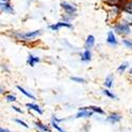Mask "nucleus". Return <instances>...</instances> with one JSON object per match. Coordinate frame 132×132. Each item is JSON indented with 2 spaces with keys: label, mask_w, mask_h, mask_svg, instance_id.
Here are the masks:
<instances>
[{
  "label": "nucleus",
  "mask_w": 132,
  "mask_h": 132,
  "mask_svg": "<svg viewBox=\"0 0 132 132\" xmlns=\"http://www.w3.org/2000/svg\"><path fill=\"white\" fill-rule=\"evenodd\" d=\"M40 35V31H33V32H28L26 34H21L19 35L20 38H23V39H31V38H35L37 36Z\"/></svg>",
  "instance_id": "4"
},
{
  "label": "nucleus",
  "mask_w": 132,
  "mask_h": 132,
  "mask_svg": "<svg viewBox=\"0 0 132 132\" xmlns=\"http://www.w3.org/2000/svg\"><path fill=\"white\" fill-rule=\"evenodd\" d=\"M107 42L109 43L110 46H112V47H116V46H117V40H116V37H115V35H114L113 32H109V33H108Z\"/></svg>",
  "instance_id": "5"
},
{
  "label": "nucleus",
  "mask_w": 132,
  "mask_h": 132,
  "mask_svg": "<svg viewBox=\"0 0 132 132\" xmlns=\"http://www.w3.org/2000/svg\"><path fill=\"white\" fill-rule=\"evenodd\" d=\"M51 124H52V127L54 128V129H56L58 132H65V130L63 129V128H61L60 126H59V124H58V122H56L55 119H51Z\"/></svg>",
  "instance_id": "15"
},
{
  "label": "nucleus",
  "mask_w": 132,
  "mask_h": 132,
  "mask_svg": "<svg viewBox=\"0 0 132 132\" xmlns=\"http://www.w3.org/2000/svg\"><path fill=\"white\" fill-rule=\"evenodd\" d=\"M80 59H81L82 61H85V62L91 60V52L89 51V49H87L86 51H84V52L81 53V55H80Z\"/></svg>",
  "instance_id": "10"
},
{
  "label": "nucleus",
  "mask_w": 132,
  "mask_h": 132,
  "mask_svg": "<svg viewBox=\"0 0 132 132\" xmlns=\"http://www.w3.org/2000/svg\"><path fill=\"white\" fill-rule=\"evenodd\" d=\"M2 1H3V0H2ZM4 1H5V0H4Z\"/></svg>",
  "instance_id": "29"
},
{
  "label": "nucleus",
  "mask_w": 132,
  "mask_h": 132,
  "mask_svg": "<svg viewBox=\"0 0 132 132\" xmlns=\"http://www.w3.org/2000/svg\"><path fill=\"white\" fill-rule=\"evenodd\" d=\"M113 81H114L113 75H112V74H110V75H108L107 77H106L104 85H105V87H106V88H111V87L113 86Z\"/></svg>",
  "instance_id": "14"
},
{
  "label": "nucleus",
  "mask_w": 132,
  "mask_h": 132,
  "mask_svg": "<svg viewBox=\"0 0 132 132\" xmlns=\"http://www.w3.org/2000/svg\"><path fill=\"white\" fill-rule=\"evenodd\" d=\"M89 109H91L93 112L98 113V114H105V111L101 108V107H95V106H90Z\"/></svg>",
  "instance_id": "19"
},
{
  "label": "nucleus",
  "mask_w": 132,
  "mask_h": 132,
  "mask_svg": "<svg viewBox=\"0 0 132 132\" xmlns=\"http://www.w3.org/2000/svg\"><path fill=\"white\" fill-rule=\"evenodd\" d=\"M128 62L127 61H125V62H123L122 64H120L119 65V67H118V69H117V71L119 72V73H123V72H125V70L128 68Z\"/></svg>",
  "instance_id": "20"
},
{
  "label": "nucleus",
  "mask_w": 132,
  "mask_h": 132,
  "mask_svg": "<svg viewBox=\"0 0 132 132\" xmlns=\"http://www.w3.org/2000/svg\"><path fill=\"white\" fill-rule=\"evenodd\" d=\"M130 74H132V67H131V69H130Z\"/></svg>",
  "instance_id": "28"
},
{
  "label": "nucleus",
  "mask_w": 132,
  "mask_h": 132,
  "mask_svg": "<svg viewBox=\"0 0 132 132\" xmlns=\"http://www.w3.org/2000/svg\"><path fill=\"white\" fill-rule=\"evenodd\" d=\"M106 120L109 122V123H111V124H116V123H118V122L122 120V116H120L118 113H111L110 115L107 116Z\"/></svg>",
  "instance_id": "3"
},
{
  "label": "nucleus",
  "mask_w": 132,
  "mask_h": 132,
  "mask_svg": "<svg viewBox=\"0 0 132 132\" xmlns=\"http://www.w3.org/2000/svg\"><path fill=\"white\" fill-rule=\"evenodd\" d=\"M61 27H65V28H72L71 24L69 23H65V22H58L56 24H53V26H50V29L53 30V31H58Z\"/></svg>",
  "instance_id": "11"
},
{
  "label": "nucleus",
  "mask_w": 132,
  "mask_h": 132,
  "mask_svg": "<svg viewBox=\"0 0 132 132\" xmlns=\"http://www.w3.org/2000/svg\"><path fill=\"white\" fill-rule=\"evenodd\" d=\"M40 61V58L37 57V56H34V55H29L28 57V64L30 65V67H35V64L37 62Z\"/></svg>",
  "instance_id": "7"
},
{
  "label": "nucleus",
  "mask_w": 132,
  "mask_h": 132,
  "mask_svg": "<svg viewBox=\"0 0 132 132\" xmlns=\"http://www.w3.org/2000/svg\"><path fill=\"white\" fill-rule=\"evenodd\" d=\"M0 132H12V131H10L6 128H0Z\"/></svg>",
  "instance_id": "26"
},
{
  "label": "nucleus",
  "mask_w": 132,
  "mask_h": 132,
  "mask_svg": "<svg viewBox=\"0 0 132 132\" xmlns=\"http://www.w3.org/2000/svg\"><path fill=\"white\" fill-rule=\"evenodd\" d=\"M0 90H1V91H0V93L3 94V92H4V91H3V87H2V86H1V89H0Z\"/></svg>",
  "instance_id": "27"
},
{
  "label": "nucleus",
  "mask_w": 132,
  "mask_h": 132,
  "mask_svg": "<svg viewBox=\"0 0 132 132\" xmlns=\"http://www.w3.org/2000/svg\"><path fill=\"white\" fill-rule=\"evenodd\" d=\"M61 6H62V9H63L68 14L75 13V11H76V9H75L73 5H71V4L67 3V2H62V3H61Z\"/></svg>",
  "instance_id": "9"
},
{
  "label": "nucleus",
  "mask_w": 132,
  "mask_h": 132,
  "mask_svg": "<svg viewBox=\"0 0 132 132\" xmlns=\"http://www.w3.org/2000/svg\"><path fill=\"white\" fill-rule=\"evenodd\" d=\"M70 79L74 82H77V84H86V79L82 77H77V76H71Z\"/></svg>",
  "instance_id": "17"
},
{
  "label": "nucleus",
  "mask_w": 132,
  "mask_h": 132,
  "mask_svg": "<svg viewBox=\"0 0 132 132\" xmlns=\"http://www.w3.org/2000/svg\"><path fill=\"white\" fill-rule=\"evenodd\" d=\"M12 109H13V110H15L16 112L20 113V114H22V113H23V111H22V110H21V109H19V108H18V107H16V106H12Z\"/></svg>",
  "instance_id": "24"
},
{
  "label": "nucleus",
  "mask_w": 132,
  "mask_h": 132,
  "mask_svg": "<svg viewBox=\"0 0 132 132\" xmlns=\"http://www.w3.org/2000/svg\"><path fill=\"white\" fill-rule=\"evenodd\" d=\"M93 114L94 112L91 109H84V110H79L75 117L76 118H88V117H91Z\"/></svg>",
  "instance_id": "2"
},
{
  "label": "nucleus",
  "mask_w": 132,
  "mask_h": 132,
  "mask_svg": "<svg viewBox=\"0 0 132 132\" xmlns=\"http://www.w3.org/2000/svg\"><path fill=\"white\" fill-rule=\"evenodd\" d=\"M5 100H6V102H10V103H14V102L17 101L16 100V96L14 94H7L5 96Z\"/></svg>",
  "instance_id": "21"
},
{
  "label": "nucleus",
  "mask_w": 132,
  "mask_h": 132,
  "mask_svg": "<svg viewBox=\"0 0 132 132\" xmlns=\"http://www.w3.org/2000/svg\"><path fill=\"white\" fill-rule=\"evenodd\" d=\"M123 43H124V45H125L128 49H132V41L127 40V39H124V40H123Z\"/></svg>",
  "instance_id": "23"
},
{
  "label": "nucleus",
  "mask_w": 132,
  "mask_h": 132,
  "mask_svg": "<svg viewBox=\"0 0 132 132\" xmlns=\"http://www.w3.org/2000/svg\"><path fill=\"white\" fill-rule=\"evenodd\" d=\"M114 30L118 33V34H125V35H128L130 34V27L129 24L127 23H120V24H117Z\"/></svg>",
  "instance_id": "1"
},
{
  "label": "nucleus",
  "mask_w": 132,
  "mask_h": 132,
  "mask_svg": "<svg viewBox=\"0 0 132 132\" xmlns=\"http://www.w3.org/2000/svg\"><path fill=\"white\" fill-rule=\"evenodd\" d=\"M126 10L129 11V12H132V2H130L126 5Z\"/></svg>",
  "instance_id": "25"
},
{
  "label": "nucleus",
  "mask_w": 132,
  "mask_h": 132,
  "mask_svg": "<svg viewBox=\"0 0 132 132\" xmlns=\"http://www.w3.org/2000/svg\"><path fill=\"white\" fill-rule=\"evenodd\" d=\"M1 10L3 11V12H5V13H10V14H12L13 13V9L11 7V5L10 4H7V3H2L1 4Z\"/></svg>",
  "instance_id": "16"
},
{
  "label": "nucleus",
  "mask_w": 132,
  "mask_h": 132,
  "mask_svg": "<svg viewBox=\"0 0 132 132\" xmlns=\"http://www.w3.org/2000/svg\"><path fill=\"white\" fill-rule=\"evenodd\" d=\"M103 94L104 95H106L107 97H109V98H112V100H116V96L111 92V91H110V90H108V89H104L103 90Z\"/></svg>",
  "instance_id": "18"
},
{
  "label": "nucleus",
  "mask_w": 132,
  "mask_h": 132,
  "mask_svg": "<svg viewBox=\"0 0 132 132\" xmlns=\"http://www.w3.org/2000/svg\"><path fill=\"white\" fill-rule=\"evenodd\" d=\"M17 89H18V90H19V91H20L21 93H22L23 95H26L27 97H29L30 100H33V101H35V100H36V97H35L34 95H33L32 93H30L29 91H27L26 89H23L22 87H20V86H17Z\"/></svg>",
  "instance_id": "13"
},
{
  "label": "nucleus",
  "mask_w": 132,
  "mask_h": 132,
  "mask_svg": "<svg viewBox=\"0 0 132 132\" xmlns=\"http://www.w3.org/2000/svg\"><path fill=\"white\" fill-rule=\"evenodd\" d=\"M35 127H36L39 131H41V132H52L51 129L49 128V126L42 124V123H40V122H36V123H35Z\"/></svg>",
  "instance_id": "8"
},
{
  "label": "nucleus",
  "mask_w": 132,
  "mask_h": 132,
  "mask_svg": "<svg viewBox=\"0 0 132 132\" xmlns=\"http://www.w3.org/2000/svg\"><path fill=\"white\" fill-rule=\"evenodd\" d=\"M26 107L29 109V110H33V111H35V112H37L39 115H41L42 113H43V111L41 110V108L38 106V105H36V104H30V103H28L27 105H26Z\"/></svg>",
  "instance_id": "6"
},
{
  "label": "nucleus",
  "mask_w": 132,
  "mask_h": 132,
  "mask_svg": "<svg viewBox=\"0 0 132 132\" xmlns=\"http://www.w3.org/2000/svg\"><path fill=\"white\" fill-rule=\"evenodd\" d=\"M14 120H15L17 124H19L20 126H22V127H24V128H30V126H29L27 123H24L23 120H21V119H19V118H15Z\"/></svg>",
  "instance_id": "22"
},
{
  "label": "nucleus",
  "mask_w": 132,
  "mask_h": 132,
  "mask_svg": "<svg viewBox=\"0 0 132 132\" xmlns=\"http://www.w3.org/2000/svg\"><path fill=\"white\" fill-rule=\"evenodd\" d=\"M94 43H95V38L94 36L92 35H89L87 37V40H86V48L87 49H91L94 47Z\"/></svg>",
  "instance_id": "12"
}]
</instances>
